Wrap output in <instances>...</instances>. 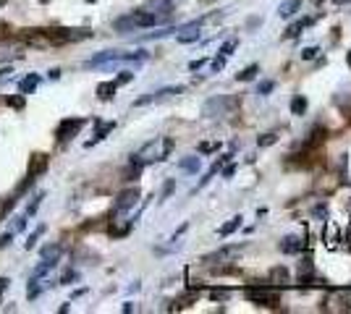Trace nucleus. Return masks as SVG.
Wrapping results in <instances>:
<instances>
[{"mask_svg": "<svg viewBox=\"0 0 351 314\" xmlns=\"http://www.w3.org/2000/svg\"><path fill=\"white\" fill-rule=\"evenodd\" d=\"M3 6H6V0H0V8H3Z\"/></svg>", "mask_w": 351, "mask_h": 314, "instance_id": "nucleus-54", "label": "nucleus"}, {"mask_svg": "<svg viewBox=\"0 0 351 314\" xmlns=\"http://www.w3.org/2000/svg\"><path fill=\"white\" fill-rule=\"evenodd\" d=\"M86 3H97V0H86Z\"/></svg>", "mask_w": 351, "mask_h": 314, "instance_id": "nucleus-55", "label": "nucleus"}, {"mask_svg": "<svg viewBox=\"0 0 351 314\" xmlns=\"http://www.w3.org/2000/svg\"><path fill=\"white\" fill-rule=\"evenodd\" d=\"M268 283H273V285H289V283H291V273H289V267H283V264L273 267V270L268 273Z\"/></svg>", "mask_w": 351, "mask_h": 314, "instance_id": "nucleus-14", "label": "nucleus"}, {"mask_svg": "<svg viewBox=\"0 0 351 314\" xmlns=\"http://www.w3.org/2000/svg\"><path fill=\"white\" fill-rule=\"evenodd\" d=\"M21 39H24L29 48H48V44H53L50 37L42 29H24V32H21Z\"/></svg>", "mask_w": 351, "mask_h": 314, "instance_id": "nucleus-9", "label": "nucleus"}, {"mask_svg": "<svg viewBox=\"0 0 351 314\" xmlns=\"http://www.w3.org/2000/svg\"><path fill=\"white\" fill-rule=\"evenodd\" d=\"M11 207H13V199H0V220L11 212Z\"/></svg>", "mask_w": 351, "mask_h": 314, "instance_id": "nucleus-35", "label": "nucleus"}, {"mask_svg": "<svg viewBox=\"0 0 351 314\" xmlns=\"http://www.w3.org/2000/svg\"><path fill=\"white\" fill-rule=\"evenodd\" d=\"M11 241H13V236H11V233H6L3 238H0V249H6V246H11Z\"/></svg>", "mask_w": 351, "mask_h": 314, "instance_id": "nucleus-46", "label": "nucleus"}, {"mask_svg": "<svg viewBox=\"0 0 351 314\" xmlns=\"http://www.w3.org/2000/svg\"><path fill=\"white\" fill-rule=\"evenodd\" d=\"M325 246L327 249H336V243H338V231H336V226L333 222H327V228H325Z\"/></svg>", "mask_w": 351, "mask_h": 314, "instance_id": "nucleus-23", "label": "nucleus"}, {"mask_svg": "<svg viewBox=\"0 0 351 314\" xmlns=\"http://www.w3.org/2000/svg\"><path fill=\"white\" fill-rule=\"evenodd\" d=\"M205 63H207V58H196V60H191V63H189V71H200Z\"/></svg>", "mask_w": 351, "mask_h": 314, "instance_id": "nucleus-40", "label": "nucleus"}, {"mask_svg": "<svg viewBox=\"0 0 351 314\" xmlns=\"http://www.w3.org/2000/svg\"><path fill=\"white\" fill-rule=\"evenodd\" d=\"M11 37V32H8V27H0V42H6Z\"/></svg>", "mask_w": 351, "mask_h": 314, "instance_id": "nucleus-47", "label": "nucleus"}, {"mask_svg": "<svg viewBox=\"0 0 351 314\" xmlns=\"http://www.w3.org/2000/svg\"><path fill=\"white\" fill-rule=\"evenodd\" d=\"M84 118H65L60 126H58V131H55V137H58V142H71L76 133L84 128Z\"/></svg>", "mask_w": 351, "mask_h": 314, "instance_id": "nucleus-7", "label": "nucleus"}, {"mask_svg": "<svg viewBox=\"0 0 351 314\" xmlns=\"http://www.w3.org/2000/svg\"><path fill=\"white\" fill-rule=\"evenodd\" d=\"M275 142H278L275 131H268V133H262V137H257V147H273Z\"/></svg>", "mask_w": 351, "mask_h": 314, "instance_id": "nucleus-26", "label": "nucleus"}, {"mask_svg": "<svg viewBox=\"0 0 351 314\" xmlns=\"http://www.w3.org/2000/svg\"><path fill=\"white\" fill-rule=\"evenodd\" d=\"M8 74H11V69H8V65H6V69H0V79H6Z\"/></svg>", "mask_w": 351, "mask_h": 314, "instance_id": "nucleus-51", "label": "nucleus"}, {"mask_svg": "<svg viewBox=\"0 0 351 314\" xmlns=\"http://www.w3.org/2000/svg\"><path fill=\"white\" fill-rule=\"evenodd\" d=\"M346 249L351 252V222H348V228H346Z\"/></svg>", "mask_w": 351, "mask_h": 314, "instance_id": "nucleus-49", "label": "nucleus"}, {"mask_svg": "<svg viewBox=\"0 0 351 314\" xmlns=\"http://www.w3.org/2000/svg\"><path fill=\"white\" fill-rule=\"evenodd\" d=\"M181 92H184V86H165V89H158V92H152V95H144V97H139L134 105H137V107H142V105H149V102H160V100H165V97L181 95Z\"/></svg>", "mask_w": 351, "mask_h": 314, "instance_id": "nucleus-8", "label": "nucleus"}, {"mask_svg": "<svg viewBox=\"0 0 351 314\" xmlns=\"http://www.w3.org/2000/svg\"><path fill=\"white\" fill-rule=\"evenodd\" d=\"M131 79H134V74H131V71H121V74H118V79H116V84L121 86V84H128Z\"/></svg>", "mask_w": 351, "mask_h": 314, "instance_id": "nucleus-39", "label": "nucleus"}, {"mask_svg": "<svg viewBox=\"0 0 351 314\" xmlns=\"http://www.w3.org/2000/svg\"><path fill=\"white\" fill-rule=\"evenodd\" d=\"M48 163H50V157L45 154V152H34L32 157H29V168H27V175L29 178H37V175H42L48 170Z\"/></svg>", "mask_w": 351, "mask_h": 314, "instance_id": "nucleus-10", "label": "nucleus"}, {"mask_svg": "<svg viewBox=\"0 0 351 314\" xmlns=\"http://www.w3.org/2000/svg\"><path fill=\"white\" fill-rule=\"evenodd\" d=\"M333 3H336V6H348L351 0H333Z\"/></svg>", "mask_w": 351, "mask_h": 314, "instance_id": "nucleus-52", "label": "nucleus"}, {"mask_svg": "<svg viewBox=\"0 0 351 314\" xmlns=\"http://www.w3.org/2000/svg\"><path fill=\"white\" fill-rule=\"evenodd\" d=\"M346 63H348V69H351V50H348V55H346Z\"/></svg>", "mask_w": 351, "mask_h": 314, "instance_id": "nucleus-53", "label": "nucleus"}, {"mask_svg": "<svg viewBox=\"0 0 351 314\" xmlns=\"http://www.w3.org/2000/svg\"><path fill=\"white\" fill-rule=\"evenodd\" d=\"M241 220H244V217H241V215H236V217H231L228 222H226V226H221V231H217V236H231L233 231H238L241 228Z\"/></svg>", "mask_w": 351, "mask_h": 314, "instance_id": "nucleus-22", "label": "nucleus"}, {"mask_svg": "<svg viewBox=\"0 0 351 314\" xmlns=\"http://www.w3.org/2000/svg\"><path fill=\"white\" fill-rule=\"evenodd\" d=\"M39 81H42V76H39V74H29L24 81L18 84V92H21V95H32L34 89H37V84H39Z\"/></svg>", "mask_w": 351, "mask_h": 314, "instance_id": "nucleus-20", "label": "nucleus"}, {"mask_svg": "<svg viewBox=\"0 0 351 314\" xmlns=\"http://www.w3.org/2000/svg\"><path fill=\"white\" fill-rule=\"evenodd\" d=\"M116 128V123L113 121H107V123H102V121H97V131H95V137L90 139V142H86V147H95L97 142H102L105 137H107V133H111Z\"/></svg>", "mask_w": 351, "mask_h": 314, "instance_id": "nucleus-16", "label": "nucleus"}, {"mask_svg": "<svg viewBox=\"0 0 351 314\" xmlns=\"http://www.w3.org/2000/svg\"><path fill=\"white\" fill-rule=\"evenodd\" d=\"M312 21H315V18H301V21H294V24L286 29V34H283V37H286V39H294V37H299V34H301L306 27L312 24Z\"/></svg>", "mask_w": 351, "mask_h": 314, "instance_id": "nucleus-19", "label": "nucleus"}, {"mask_svg": "<svg viewBox=\"0 0 351 314\" xmlns=\"http://www.w3.org/2000/svg\"><path fill=\"white\" fill-rule=\"evenodd\" d=\"M45 34L50 37V42H53V44L79 42V39L92 37V32H90V29H69V27H53V29H45Z\"/></svg>", "mask_w": 351, "mask_h": 314, "instance_id": "nucleus-4", "label": "nucleus"}, {"mask_svg": "<svg viewBox=\"0 0 351 314\" xmlns=\"http://www.w3.org/2000/svg\"><path fill=\"white\" fill-rule=\"evenodd\" d=\"M175 39H179L181 44L196 42V39H200V27H191V32H189V34H179V37H175Z\"/></svg>", "mask_w": 351, "mask_h": 314, "instance_id": "nucleus-28", "label": "nucleus"}, {"mask_svg": "<svg viewBox=\"0 0 351 314\" xmlns=\"http://www.w3.org/2000/svg\"><path fill=\"white\" fill-rule=\"evenodd\" d=\"M179 168L181 170H186V173H200V168H202V160H200V157H184V160L179 163Z\"/></svg>", "mask_w": 351, "mask_h": 314, "instance_id": "nucleus-21", "label": "nucleus"}, {"mask_svg": "<svg viewBox=\"0 0 351 314\" xmlns=\"http://www.w3.org/2000/svg\"><path fill=\"white\" fill-rule=\"evenodd\" d=\"M257 74H259V63H249L244 71H238V74H236V79H238V81H252Z\"/></svg>", "mask_w": 351, "mask_h": 314, "instance_id": "nucleus-24", "label": "nucleus"}, {"mask_svg": "<svg viewBox=\"0 0 351 314\" xmlns=\"http://www.w3.org/2000/svg\"><path fill=\"white\" fill-rule=\"evenodd\" d=\"M121 58H123V53H118V50H105V53H97L95 58L86 60V69H92V65H102V63H111V60H121Z\"/></svg>", "mask_w": 351, "mask_h": 314, "instance_id": "nucleus-15", "label": "nucleus"}, {"mask_svg": "<svg viewBox=\"0 0 351 314\" xmlns=\"http://www.w3.org/2000/svg\"><path fill=\"white\" fill-rule=\"evenodd\" d=\"M228 296H231L228 288H212V290H210V299H212V301H228Z\"/></svg>", "mask_w": 351, "mask_h": 314, "instance_id": "nucleus-29", "label": "nucleus"}, {"mask_svg": "<svg viewBox=\"0 0 351 314\" xmlns=\"http://www.w3.org/2000/svg\"><path fill=\"white\" fill-rule=\"evenodd\" d=\"M236 48H238V37H231V39H226V42L221 44V50H217V53L228 58V55H231V53H233Z\"/></svg>", "mask_w": 351, "mask_h": 314, "instance_id": "nucleus-27", "label": "nucleus"}, {"mask_svg": "<svg viewBox=\"0 0 351 314\" xmlns=\"http://www.w3.org/2000/svg\"><path fill=\"white\" fill-rule=\"evenodd\" d=\"M236 173V165H228V168H223V178H231Z\"/></svg>", "mask_w": 351, "mask_h": 314, "instance_id": "nucleus-48", "label": "nucleus"}, {"mask_svg": "<svg viewBox=\"0 0 351 314\" xmlns=\"http://www.w3.org/2000/svg\"><path fill=\"white\" fill-rule=\"evenodd\" d=\"M116 89H118L116 81H102V84H97V100H102V102L113 100V97H116Z\"/></svg>", "mask_w": 351, "mask_h": 314, "instance_id": "nucleus-17", "label": "nucleus"}, {"mask_svg": "<svg viewBox=\"0 0 351 314\" xmlns=\"http://www.w3.org/2000/svg\"><path fill=\"white\" fill-rule=\"evenodd\" d=\"M60 257H63V246L60 243H50V246H42V249H39V259L42 262H50L53 267L58 264Z\"/></svg>", "mask_w": 351, "mask_h": 314, "instance_id": "nucleus-12", "label": "nucleus"}, {"mask_svg": "<svg viewBox=\"0 0 351 314\" xmlns=\"http://www.w3.org/2000/svg\"><path fill=\"white\" fill-rule=\"evenodd\" d=\"M238 110V97H231V95H215L210 97L205 105H202V116L207 118H228Z\"/></svg>", "mask_w": 351, "mask_h": 314, "instance_id": "nucleus-2", "label": "nucleus"}, {"mask_svg": "<svg viewBox=\"0 0 351 314\" xmlns=\"http://www.w3.org/2000/svg\"><path fill=\"white\" fill-rule=\"evenodd\" d=\"M273 89H275V81H259V86H257V95L265 97V95H270V92H273Z\"/></svg>", "mask_w": 351, "mask_h": 314, "instance_id": "nucleus-31", "label": "nucleus"}, {"mask_svg": "<svg viewBox=\"0 0 351 314\" xmlns=\"http://www.w3.org/2000/svg\"><path fill=\"white\" fill-rule=\"evenodd\" d=\"M8 105H11V107H16V110H24L27 100H24V95H21V97H11V100H8Z\"/></svg>", "mask_w": 351, "mask_h": 314, "instance_id": "nucleus-38", "label": "nucleus"}, {"mask_svg": "<svg viewBox=\"0 0 351 314\" xmlns=\"http://www.w3.org/2000/svg\"><path fill=\"white\" fill-rule=\"evenodd\" d=\"M312 215H315V217H325V215H327V207H325V205H317V207L312 210Z\"/></svg>", "mask_w": 351, "mask_h": 314, "instance_id": "nucleus-43", "label": "nucleus"}, {"mask_svg": "<svg viewBox=\"0 0 351 314\" xmlns=\"http://www.w3.org/2000/svg\"><path fill=\"white\" fill-rule=\"evenodd\" d=\"M226 69V55H217V58H212V71L217 74V71H223Z\"/></svg>", "mask_w": 351, "mask_h": 314, "instance_id": "nucleus-37", "label": "nucleus"}, {"mask_svg": "<svg viewBox=\"0 0 351 314\" xmlns=\"http://www.w3.org/2000/svg\"><path fill=\"white\" fill-rule=\"evenodd\" d=\"M42 233H45V226H39V228H37V231H34L32 236H29V241H27V249H34V246H37V241H39V236H42Z\"/></svg>", "mask_w": 351, "mask_h": 314, "instance_id": "nucleus-32", "label": "nucleus"}, {"mask_svg": "<svg viewBox=\"0 0 351 314\" xmlns=\"http://www.w3.org/2000/svg\"><path fill=\"white\" fill-rule=\"evenodd\" d=\"M76 278H79V275H76V273L71 270V273H65V275L60 278V283H65V285H69V283H71V280H76Z\"/></svg>", "mask_w": 351, "mask_h": 314, "instance_id": "nucleus-44", "label": "nucleus"}, {"mask_svg": "<svg viewBox=\"0 0 351 314\" xmlns=\"http://www.w3.org/2000/svg\"><path fill=\"white\" fill-rule=\"evenodd\" d=\"M42 196H45V194H39L34 201H32V205H29V210H27V215H34L37 212V207H39V201H42Z\"/></svg>", "mask_w": 351, "mask_h": 314, "instance_id": "nucleus-41", "label": "nucleus"}, {"mask_svg": "<svg viewBox=\"0 0 351 314\" xmlns=\"http://www.w3.org/2000/svg\"><path fill=\"white\" fill-rule=\"evenodd\" d=\"M244 296L252 301V304H257V306H278V301H280V290L275 288V285H247L244 288Z\"/></svg>", "mask_w": 351, "mask_h": 314, "instance_id": "nucleus-3", "label": "nucleus"}, {"mask_svg": "<svg viewBox=\"0 0 351 314\" xmlns=\"http://www.w3.org/2000/svg\"><path fill=\"white\" fill-rule=\"evenodd\" d=\"M8 283H11V280H8V278H0V294H3V290H6V288H8Z\"/></svg>", "mask_w": 351, "mask_h": 314, "instance_id": "nucleus-50", "label": "nucleus"}, {"mask_svg": "<svg viewBox=\"0 0 351 314\" xmlns=\"http://www.w3.org/2000/svg\"><path fill=\"white\" fill-rule=\"evenodd\" d=\"M39 290H42V283H39L37 278H32V283H29V294H27V296H29V299H37V296H39Z\"/></svg>", "mask_w": 351, "mask_h": 314, "instance_id": "nucleus-33", "label": "nucleus"}, {"mask_svg": "<svg viewBox=\"0 0 351 314\" xmlns=\"http://www.w3.org/2000/svg\"><path fill=\"white\" fill-rule=\"evenodd\" d=\"M147 11H152L155 16H160L163 21L173 13V0H149L147 3Z\"/></svg>", "mask_w": 351, "mask_h": 314, "instance_id": "nucleus-13", "label": "nucleus"}, {"mask_svg": "<svg viewBox=\"0 0 351 314\" xmlns=\"http://www.w3.org/2000/svg\"><path fill=\"white\" fill-rule=\"evenodd\" d=\"M278 249H280L283 254H301V249H304V238H301V236H286V238L278 243Z\"/></svg>", "mask_w": 351, "mask_h": 314, "instance_id": "nucleus-11", "label": "nucleus"}, {"mask_svg": "<svg viewBox=\"0 0 351 314\" xmlns=\"http://www.w3.org/2000/svg\"><path fill=\"white\" fill-rule=\"evenodd\" d=\"M304 110H306V97L296 95L291 100V116H304Z\"/></svg>", "mask_w": 351, "mask_h": 314, "instance_id": "nucleus-25", "label": "nucleus"}, {"mask_svg": "<svg viewBox=\"0 0 351 314\" xmlns=\"http://www.w3.org/2000/svg\"><path fill=\"white\" fill-rule=\"evenodd\" d=\"M173 147H175V142L170 139V137H160V139H152V142H147L137 154H131V160H137V163H142V165H149V163H163V160H168V154L173 152Z\"/></svg>", "mask_w": 351, "mask_h": 314, "instance_id": "nucleus-1", "label": "nucleus"}, {"mask_svg": "<svg viewBox=\"0 0 351 314\" xmlns=\"http://www.w3.org/2000/svg\"><path fill=\"white\" fill-rule=\"evenodd\" d=\"M317 53H320V48H315V44H312V48H304L301 50V60H315Z\"/></svg>", "mask_w": 351, "mask_h": 314, "instance_id": "nucleus-34", "label": "nucleus"}, {"mask_svg": "<svg viewBox=\"0 0 351 314\" xmlns=\"http://www.w3.org/2000/svg\"><path fill=\"white\" fill-rule=\"evenodd\" d=\"M173 189H175V184H173V181H168V184H165V189H163V199H168V196L173 194Z\"/></svg>", "mask_w": 351, "mask_h": 314, "instance_id": "nucleus-45", "label": "nucleus"}, {"mask_svg": "<svg viewBox=\"0 0 351 314\" xmlns=\"http://www.w3.org/2000/svg\"><path fill=\"white\" fill-rule=\"evenodd\" d=\"M215 149H221V142H202V144H200V152H202V154L215 152Z\"/></svg>", "mask_w": 351, "mask_h": 314, "instance_id": "nucleus-36", "label": "nucleus"}, {"mask_svg": "<svg viewBox=\"0 0 351 314\" xmlns=\"http://www.w3.org/2000/svg\"><path fill=\"white\" fill-rule=\"evenodd\" d=\"M27 228V217H16V222H13V231H24Z\"/></svg>", "mask_w": 351, "mask_h": 314, "instance_id": "nucleus-42", "label": "nucleus"}, {"mask_svg": "<svg viewBox=\"0 0 351 314\" xmlns=\"http://www.w3.org/2000/svg\"><path fill=\"white\" fill-rule=\"evenodd\" d=\"M139 196H142V191H139L137 186L123 189V191L116 196V207H113V212H116V215H123V212H128V210H134V207L139 205Z\"/></svg>", "mask_w": 351, "mask_h": 314, "instance_id": "nucleus-5", "label": "nucleus"}, {"mask_svg": "<svg viewBox=\"0 0 351 314\" xmlns=\"http://www.w3.org/2000/svg\"><path fill=\"white\" fill-rule=\"evenodd\" d=\"M238 254H241V246H221V249H217V252L207 254V257L202 259V264H207V267H217V264L233 262Z\"/></svg>", "mask_w": 351, "mask_h": 314, "instance_id": "nucleus-6", "label": "nucleus"}, {"mask_svg": "<svg viewBox=\"0 0 351 314\" xmlns=\"http://www.w3.org/2000/svg\"><path fill=\"white\" fill-rule=\"evenodd\" d=\"M338 304H341V309H351V290H341L338 294Z\"/></svg>", "mask_w": 351, "mask_h": 314, "instance_id": "nucleus-30", "label": "nucleus"}, {"mask_svg": "<svg viewBox=\"0 0 351 314\" xmlns=\"http://www.w3.org/2000/svg\"><path fill=\"white\" fill-rule=\"evenodd\" d=\"M301 3H304V0H283V3L278 6V16H283V18L294 16V13L301 8Z\"/></svg>", "mask_w": 351, "mask_h": 314, "instance_id": "nucleus-18", "label": "nucleus"}]
</instances>
